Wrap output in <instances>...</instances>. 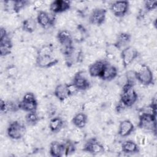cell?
<instances>
[{"instance_id":"f1b7e54d","label":"cell","mask_w":157,"mask_h":157,"mask_svg":"<svg viewBox=\"0 0 157 157\" xmlns=\"http://www.w3.org/2000/svg\"><path fill=\"white\" fill-rule=\"evenodd\" d=\"M64 144L65 148V156L70 155L75 151V145L72 141L67 140Z\"/></svg>"},{"instance_id":"83f0119b","label":"cell","mask_w":157,"mask_h":157,"mask_svg":"<svg viewBox=\"0 0 157 157\" xmlns=\"http://www.w3.org/2000/svg\"><path fill=\"white\" fill-rule=\"evenodd\" d=\"M53 53V48L51 45H45L42 46L37 51V55L39 56H49L52 55Z\"/></svg>"},{"instance_id":"4dcf8cb0","label":"cell","mask_w":157,"mask_h":157,"mask_svg":"<svg viewBox=\"0 0 157 157\" xmlns=\"http://www.w3.org/2000/svg\"><path fill=\"white\" fill-rule=\"evenodd\" d=\"M157 7L156 1H145L144 3V7L147 12H150L155 10Z\"/></svg>"},{"instance_id":"7c38bea8","label":"cell","mask_w":157,"mask_h":157,"mask_svg":"<svg viewBox=\"0 0 157 157\" xmlns=\"http://www.w3.org/2000/svg\"><path fill=\"white\" fill-rule=\"evenodd\" d=\"M71 9V2L64 0H55L50 4V10L54 13L64 12Z\"/></svg>"},{"instance_id":"5b68a950","label":"cell","mask_w":157,"mask_h":157,"mask_svg":"<svg viewBox=\"0 0 157 157\" xmlns=\"http://www.w3.org/2000/svg\"><path fill=\"white\" fill-rule=\"evenodd\" d=\"M139 55V53L137 49L132 46H127L123 48L120 56L123 67H127L138 57Z\"/></svg>"},{"instance_id":"ba28073f","label":"cell","mask_w":157,"mask_h":157,"mask_svg":"<svg viewBox=\"0 0 157 157\" xmlns=\"http://www.w3.org/2000/svg\"><path fill=\"white\" fill-rule=\"evenodd\" d=\"M107 10L104 8H96L92 10L89 16V22L94 25H102L106 18Z\"/></svg>"},{"instance_id":"6da1fadb","label":"cell","mask_w":157,"mask_h":157,"mask_svg":"<svg viewBox=\"0 0 157 157\" xmlns=\"http://www.w3.org/2000/svg\"><path fill=\"white\" fill-rule=\"evenodd\" d=\"M134 83L133 80L127 77L126 82L123 86L120 102L126 107L132 106L137 100L138 95L134 88Z\"/></svg>"},{"instance_id":"d6a6232c","label":"cell","mask_w":157,"mask_h":157,"mask_svg":"<svg viewBox=\"0 0 157 157\" xmlns=\"http://www.w3.org/2000/svg\"><path fill=\"white\" fill-rule=\"evenodd\" d=\"M23 100H25V101H37L36 98V96L34 95V94L32 92H26L23 97Z\"/></svg>"},{"instance_id":"603a6c76","label":"cell","mask_w":157,"mask_h":157,"mask_svg":"<svg viewBox=\"0 0 157 157\" xmlns=\"http://www.w3.org/2000/svg\"><path fill=\"white\" fill-rule=\"evenodd\" d=\"M18 107L19 109L26 112L36 111L37 108V101H29L22 99L18 103Z\"/></svg>"},{"instance_id":"1f68e13d","label":"cell","mask_w":157,"mask_h":157,"mask_svg":"<svg viewBox=\"0 0 157 157\" xmlns=\"http://www.w3.org/2000/svg\"><path fill=\"white\" fill-rule=\"evenodd\" d=\"M7 73L9 77H14L18 73V69L15 66H10L7 68Z\"/></svg>"},{"instance_id":"277c9868","label":"cell","mask_w":157,"mask_h":157,"mask_svg":"<svg viewBox=\"0 0 157 157\" xmlns=\"http://www.w3.org/2000/svg\"><path fill=\"white\" fill-rule=\"evenodd\" d=\"M25 126L17 120L10 122L7 129V136L13 140L21 139L25 136Z\"/></svg>"},{"instance_id":"44dd1931","label":"cell","mask_w":157,"mask_h":157,"mask_svg":"<svg viewBox=\"0 0 157 157\" xmlns=\"http://www.w3.org/2000/svg\"><path fill=\"white\" fill-rule=\"evenodd\" d=\"M122 152L126 154H134L139 153L140 151L138 144L133 140H126L121 145Z\"/></svg>"},{"instance_id":"5bb4252c","label":"cell","mask_w":157,"mask_h":157,"mask_svg":"<svg viewBox=\"0 0 157 157\" xmlns=\"http://www.w3.org/2000/svg\"><path fill=\"white\" fill-rule=\"evenodd\" d=\"M56 38L63 48L72 46V35L69 31L67 29L59 31L56 35Z\"/></svg>"},{"instance_id":"7402d4cb","label":"cell","mask_w":157,"mask_h":157,"mask_svg":"<svg viewBox=\"0 0 157 157\" xmlns=\"http://www.w3.org/2000/svg\"><path fill=\"white\" fill-rule=\"evenodd\" d=\"M88 117L83 112H78L76 113L72 119V123L76 128L78 129L83 128L87 123Z\"/></svg>"},{"instance_id":"ac0fdd59","label":"cell","mask_w":157,"mask_h":157,"mask_svg":"<svg viewBox=\"0 0 157 157\" xmlns=\"http://www.w3.org/2000/svg\"><path fill=\"white\" fill-rule=\"evenodd\" d=\"M49 152L52 156L61 157L65 156V148L64 143L58 141H53L50 145Z\"/></svg>"},{"instance_id":"7a4b0ae2","label":"cell","mask_w":157,"mask_h":157,"mask_svg":"<svg viewBox=\"0 0 157 157\" xmlns=\"http://www.w3.org/2000/svg\"><path fill=\"white\" fill-rule=\"evenodd\" d=\"M135 78L141 84L148 86L154 83V76L150 67L145 64H142L134 72Z\"/></svg>"},{"instance_id":"484cf974","label":"cell","mask_w":157,"mask_h":157,"mask_svg":"<svg viewBox=\"0 0 157 157\" xmlns=\"http://www.w3.org/2000/svg\"><path fill=\"white\" fill-rule=\"evenodd\" d=\"M37 21L33 18H28L22 22V29L26 33H33L36 29Z\"/></svg>"},{"instance_id":"d6986e66","label":"cell","mask_w":157,"mask_h":157,"mask_svg":"<svg viewBox=\"0 0 157 157\" xmlns=\"http://www.w3.org/2000/svg\"><path fill=\"white\" fill-rule=\"evenodd\" d=\"M131 36L130 34L125 32H121L119 33L117 37L116 41L114 44V46L116 48L120 50L122 47L124 48L127 47L126 45L130 42Z\"/></svg>"},{"instance_id":"e0dca14e","label":"cell","mask_w":157,"mask_h":157,"mask_svg":"<svg viewBox=\"0 0 157 157\" xmlns=\"http://www.w3.org/2000/svg\"><path fill=\"white\" fill-rule=\"evenodd\" d=\"M117 74L118 70L117 67L107 62L100 78L104 81H111L117 76Z\"/></svg>"},{"instance_id":"4fadbf2b","label":"cell","mask_w":157,"mask_h":157,"mask_svg":"<svg viewBox=\"0 0 157 157\" xmlns=\"http://www.w3.org/2000/svg\"><path fill=\"white\" fill-rule=\"evenodd\" d=\"M107 63V62L104 60H97L91 64L88 67V72L90 76L100 78Z\"/></svg>"},{"instance_id":"d4e9b609","label":"cell","mask_w":157,"mask_h":157,"mask_svg":"<svg viewBox=\"0 0 157 157\" xmlns=\"http://www.w3.org/2000/svg\"><path fill=\"white\" fill-rule=\"evenodd\" d=\"M64 125V121L60 117H55L51 118L49 122V129L52 132H58L63 128Z\"/></svg>"},{"instance_id":"2e32d148","label":"cell","mask_w":157,"mask_h":157,"mask_svg":"<svg viewBox=\"0 0 157 157\" xmlns=\"http://www.w3.org/2000/svg\"><path fill=\"white\" fill-rule=\"evenodd\" d=\"M134 130V126L129 120H124L120 121L118 126V134L122 137L129 136Z\"/></svg>"},{"instance_id":"ffe728a7","label":"cell","mask_w":157,"mask_h":157,"mask_svg":"<svg viewBox=\"0 0 157 157\" xmlns=\"http://www.w3.org/2000/svg\"><path fill=\"white\" fill-rule=\"evenodd\" d=\"M13 44L10 39L7 36L0 39V55L1 56H6L11 53Z\"/></svg>"},{"instance_id":"3957f363","label":"cell","mask_w":157,"mask_h":157,"mask_svg":"<svg viewBox=\"0 0 157 157\" xmlns=\"http://www.w3.org/2000/svg\"><path fill=\"white\" fill-rule=\"evenodd\" d=\"M156 116L150 113H141L139 118L137 126L139 128L156 132Z\"/></svg>"},{"instance_id":"cb8c5ba5","label":"cell","mask_w":157,"mask_h":157,"mask_svg":"<svg viewBox=\"0 0 157 157\" xmlns=\"http://www.w3.org/2000/svg\"><path fill=\"white\" fill-rule=\"evenodd\" d=\"M18 109V104H15L12 101H6L1 99L0 101V111L1 113H7L9 112H15Z\"/></svg>"},{"instance_id":"52a82bcc","label":"cell","mask_w":157,"mask_h":157,"mask_svg":"<svg viewBox=\"0 0 157 157\" xmlns=\"http://www.w3.org/2000/svg\"><path fill=\"white\" fill-rule=\"evenodd\" d=\"M129 2L128 1H117L110 5V10L117 17H123L128 12Z\"/></svg>"},{"instance_id":"4316f807","label":"cell","mask_w":157,"mask_h":157,"mask_svg":"<svg viewBox=\"0 0 157 157\" xmlns=\"http://www.w3.org/2000/svg\"><path fill=\"white\" fill-rule=\"evenodd\" d=\"M39 116L36 111L28 112L25 116V121L28 124L31 126L36 125L39 121Z\"/></svg>"},{"instance_id":"f546056e","label":"cell","mask_w":157,"mask_h":157,"mask_svg":"<svg viewBox=\"0 0 157 157\" xmlns=\"http://www.w3.org/2000/svg\"><path fill=\"white\" fill-rule=\"evenodd\" d=\"M28 1H15L13 2V9L14 12L18 13L22 9H23L28 4Z\"/></svg>"},{"instance_id":"9a60e30c","label":"cell","mask_w":157,"mask_h":157,"mask_svg":"<svg viewBox=\"0 0 157 157\" xmlns=\"http://www.w3.org/2000/svg\"><path fill=\"white\" fill-rule=\"evenodd\" d=\"M37 23L42 28H47L54 24L55 19L51 18L49 14L44 10H40L36 17Z\"/></svg>"},{"instance_id":"9c48e42d","label":"cell","mask_w":157,"mask_h":157,"mask_svg":"<svg viewBox=\"0 0 157 157\" xmlns=\"http://www.w3.org/2000/svg\"><path fill=\"white\" fill-rule=\"evenodd\" d=\"M53 94L60 102H64L72 95L69 89V85L67 83L58 85L55 88Z\"/></svg>"},{"instance_id":"8992f818","label":"cell","mask_w":157,"mask_h":157,"mask_svg":"<svg viewBox=\"0 0 157 157\" xmlns=\"http://www.w3.org/2000/svg\"><path fill=\"white\" fill-rule=\"evenodd\" d=\"M104 145L96 138L89 139L84 145L83 151L92 155H98L104 151Z\"/></svg>"},{"instance_id":"8fae6325","label":"cell","mask_w":157,"mask_h":157,"mask_svg":"<svg viewBox=\"0 0 157 157\" xmlns=\"http://www.w3.org/2000/svg\"><path fill=\"white\" fill-rule=\"evenodd\" d=\"M58 63V59L53 58L52 55L39 56L37 55L36 59V64L40 68H49Z\"/></svg>"},{"instance_id":"836d02e7","label":"cell","mask_w":157,"mask_h":157,"mask_svg":"<svg viewBox=\"0 0 157 157\" xmlns=\"http://www.w3.org/2000/svg\"><path fill=\"white\" fill-rule=\"evenodd\" d=\"M7 36H8V34H7V33L6 29L1 27L0 29V39H2Z\"/></svg>"},{"instance_id":"30bf717a","label":"cell","mask_w":157,"mask_h":157,"mask_svg":"<svg viewBox=\"0 0 157 157\" xmlns=\"http://www.w3.org/2000/svg\"><path fill=\"white\" fill-rule=\"evenodd\" d=\"M82 73L83 72H78L76 73L72 83L78 91L86 90L90 87V82Z\"/></svg>"}]
</instances>
